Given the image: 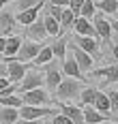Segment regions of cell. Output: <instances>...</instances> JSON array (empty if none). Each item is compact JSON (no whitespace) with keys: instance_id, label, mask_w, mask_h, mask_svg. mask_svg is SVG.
I'll return each mask as SVG.
<instances>
[{"instance_id":"26","label":"cell","mask_w":118,"mask_h":124,"mask_svg":"<svg viewBox=\"0 0 118 124\" xmlns=\"http://www.w3.org/2000/svg\"><path fill=\"white\" fill-rule=\"evenodd\" d=\"M94 96H97V88L94 86H86V88H82V92H79L82 105H92L94 103Z\"/></svg>"},{"instance_id":"43","label":"cell","mask_w":118,"mask_h":124,"mask_svg":"<svg viewBox=\"0 0 118 124\" xmlns=\"http://www.w3.org/2000/svg\"><path fill=\"white\" fill-rule=\"evenodd\" d=\"M4 2H7V0H0V9H2V7H4Z\"/></svg>"},{"instance_id":"46","label":"cell","mask_w":118,"mask_h":124,"mask_svg":"<svg viewBox=\"0 0 118 124\" xmlns=\"http://www.w3.org/2000/svg\"><path fill=\"white\" fill-rule=\"evenodd\" d=\"M116 124H118V120H116Z\"/></svg>"},{"instance_id":"34","label":"cell","mask_w":118,"mask_h":124,"mask_svg":"<svg viewBox=\"0 0 118 124\" xmlns=\"http://www.w3.org/2000/svg\"><path fill=\"white\" fill-rule=\"evenodd\" d=\"M84 4V0H69V9H73L75 13H79V7Z\"/></svg>"},{"instance_id":"1","label":"cell","mask_w":118,"mask_h":124,"mask_svg":"<svg viewBox=\"0 0 118 124\" xmlns=\"http://www.w3.org/2000/svg\"><path fill=\"white\" fill-rule=\"evenodd\" d=\"M79 92H82V81L79 79H73V77H67L62 79L58 88L54 90L56 99L58 101H73V99H79Z\"/></svg>"},{"instance_id":"35","label":"cell","mask_w":118,"mask_h":124,"mask_svg":"<svg viewBox=\"0 0 118 124\" xmlns=\"http://www.w3.org/2000/svg\"><path fill=\"white\" fill-rule=\"evenodd\" d=\"M9 84H13V81H9V77H7V75H4V77H0V92L9 86Z\"/></svg>"},{"instance_id":"2","label":"cell","mask_w":118,"mask_h":124,"mask_svg":"<svg viewBox=\"0 0 118 124\" xmlns=\"http://www.w3.org/2000/svg\"><path fill=\"white\" fill-rule=\"evenodd\" d=\"M54 109L50 107H39V105H22L19 107V120H41V118H47L54 116Z\"/></svg>"},{"instance_id":"22","label":"cell","mask_w":118,"mask_h":124,"mask_svg":"<svg viewBox=\"0 0 118 124\" xmlns=\"http://www.w3.org/2000/svg\"><path fill=\"white\" fill-rule=\"evenodd\" d=\"M50 60H54V51L50 45H45V47H41L39 54L34 56V60H32V64L34 66H43V64H47Z\"/></svg>"},{"instance_id":"36","label":"cell","mask_w":118,"mask_h":124,"mask_svg":"<svg viewBox=\"0 0 118 124\" xmlns=\"http://www.w3.org/2000/svg\"><path fill=\"white\" fill-rule=\"evenodd\" d=\"M4 47H7V37L0 34V54H2V58H4Z\"/></svg>"},{"instance_id":"10","label":"cell","mask_w":118,"mask_h":124,"mask_svg":"<svg viewBox=\"0 0 118 124\" xmlns=\"http://www.w3.org/2000/svg\"><path fill=\"white\" fill-rule=\"evenodd\" d=\"M71 28L75 30V34H79V37H94L97 39V30H94V26H92V19H88V17L77 15Z\"/></svg>"},{"instance_id":"20","label":"cell","mask_w":118,"mask_h":124,"mask_svg":"<svg viewBox=\"0 0 118 124\" xmlns=\"http://www.w3.org/2000/svg\"><path fill=\"white\" fill-rule=\"evenodd\" d=\"M82 113H84V124H99L105 120L103 113H99L92 105H84L82 107Z\"/></svg>"},{"instance_id":"42","label":"cell","mask_w":118,"mask_h":124,"mask_svg":"<svg viewBox=\"0 0 118 124\" xmlns=\"http://www.w3.org/2000/svg\"><path fill=\"white\" fill-rule=\"evenodd\" d=\"M99 124H116V122H110V120H103V122H99Z\"/></svg>"},{"instance_id":"5","label":"cell","mask_w":118,"mask_h":124,"mask_svg":"<svg viewBox=\"0 0 118 124\" xmlns=\"http://www.w3.org/2000/svg\"><path fill=\"white\" fill-rule=\"evenodd\" d=\"M67 49L71 51V56L75 58V62H77V66H79L82 73H90V69L94 66V58H92L90 54H86L84 49H79L77 45H67Z\"/></svg>"},{"instance_id":"15","label":"cell","mask_w":118,"mask_h":124,"mask_svg":"<svg viewBox=\"0 0 118 124\" xmlns=\"http://www.w3.org/2000/svg\"><path fill=\"white\" fill-rule=\"evenodd\" d=\"M94 77H101V86H107V84H116L118 81V66H103V69H94L90 71Z\"/></svg>"},{"instance_id":"25","label":"cell","mask_w":118,"mask_h":124,"mask_svg":"<svg viewBox=\"0 0 118 124\" xmlns=\"http://www.w3.org/2000/svg\"><path fill=\"white\" fill-rule=\"evenodd\" d=\"M75 17H77V13L73 11V9H69V7H65L62 17H60V30H69L73 26V22H75Z\"/></svg>"},{"instance_id":"19","label":"cell","mask_w":118,"mask_h":124,"mask_svg":"<svg viewBox=\"0 0 118 124\" xmlns=\"http://www.w3.org/2000/svg\"><path fill=\"white\" fill-rule=\"evenodd\" d=\"M17 120H19V109L0 105V124H17Z\"/></svg>"},{"instance_id":"40","label":"cell","mask_w":118,"mask_h":124,"mask_svg":"<svg viewBox=\"0 0 118 124\" xmlns=\"http://www.w3.org/2000/svg\"><path fill=\"white\" fill-rule=\"evenodd\" d=\"M7 75V62H0V77Z\"/></svg>"},{"instance_id":"29","label":"cell","mask_w":118,"mask_h":124,"mask_svg":"<svg viewBox=\"0 0 118 124\" xmlns=\"http://www.w3.org/2000/svg\"><path fill=\"white\" fill-rule=\"evenodd\" d=\"M94 13H97V4H94L92 0H84V4L79 7V13H77V15L92 19V15H94Z\"/></svg>"},{"instance_id":"12","label":"cell","mask_w":118,"mask_h":124,"mask_svg":"<svg viewBox=\"0 0 118 124\" xmlns=\"http://www.w3.org/2000/svg\"><path fill=\"white\" fill-rule=\"evenodd\" d=\"M41 7H43V0L41 2H37L34 7H30V9H24V11H17V15H15V22L17 24H22V26H28V24H32L37 17H39V13H41Z\"/></svg>"},{"instance_id":"30","label":"cell","mask_w":118,"mask_h":124,"mask_svg":"<svg viewBox=\"0 0 118 124\" xmlns=\"http://www.w3.org/2000/svg\"><path fill=\"white\" fill-rule=\"evenodd\" d=\"M62 11H65V7H58V4H50V9H47V15H52L56 22H60V17H62Z\"/></svg>"},{"instance_id":"33","label":"cell","mask_w":118,"mask_h":124,"mask_svg":"<svg viewBox=\"0 0 118 124\" xmlns=\"http://www.w3.org/2000/svg\"><path fill=\"white\" fill-rule=\"evenodd\" d=\"M37 2H41V0H17V11H24V9H30V7H34Z\"/></svg>"},{"instance_id":"31","label":"cell","mask_w":118,"mask_h":124,"mask_svg":"<svg viewBox=\"0 0 118 124\" xmlns=\"http://www.w3.org/2000/svg\"><path fill=\"white\" fill-rule=\"evenodd\" d=\"M105 94H107V99H110L112 111H118V92L116 90H110V92H105Z\"/></svg>"},{"instance_id":"27","label":"cell","mask_w":118,"mask_h":124,"mask_svg":"<svg viewBox=\"0 0 118 124\" xmlns=\"http://www.w3.org/2000/svg\"><path fill=\"white\" fill-rule=\"evenodd\" d=\"M94 4H97V9L101 13H107V15H112V13L118 11V0H99Z\"/></svg>"},{"instance_id":"41","label":"cell","mask_w":118,"mask_h":124,"mask_svg":"<svg viewBox=\"0 0 118 124\" xmlns=\"http://www.w3.org/2000/svg\"><path fill=\"white\" fill-rule=\"evenodd\" d=\"M112 56H114V60L118 62V43H114V47H112Z\"/></svg>"},{"instance_id":"23","label":"cell","mask_w":118,"mask_h":124,"mask_svg":"<svg viewBox=\"0 0 118 124\" xmlns=\"http://www.w3.org/2000/svg\"><path fill=\"white\" fill-rule=\"evenodd\" d=\"M15 24H17V22H15V17L11 15V13H7V11L0 13V32H2V37L9 34V32L15 28Z\"/></svg>"},{"instance_id":"13","label":"cell","mask_w":118,"mask_h":124,"mask_svg":"<svg viewBox=\"0 0 118 124\" xmlns=\"http://www.w3.org/2000/svg\"><path fill=\"white\" fill-rule=\"evenodd\" d=\"M62 73L67 75V77H73V79H84V73L79 71V66H77V62H75V58L69 54V49H67V58L62 60Z\"/></svg>"},{"instance_id":"6","label":"cell","mask_w":118,"mask_h":124,"mask_svg":"<svg viewBox=\"0 0 118 124\" xmlns=\"http://www.w3.org/2000/svg\"><path fill=\"white\" fill-rule=\"evenodd\" d=\"M22 101H24V105H39V107H47V105H50V94H47L43 88H34V90L22 92Z\"/></svg>"},{"instance_id":"3","label":"cell","mask_w":118,"mask_h":124,"mask_svg":"<svg viewBox=\"0 0 118 124\" xmlns=\"http://www.w3.org/2000/svg\"><path fill=\"white\" fill-rule=\"evenodd\" d=\"M7 77H9V81H13V84H19V79L26 75V71L30 69L28 66V62H22L17 60V58H7Z\"/></svg>"},{"instance_id":"37","label":"cell","mask_w":118,"mask_h":124,"mask_svg":"<svg viewBox=\"0 0 118 124\" xmlns=\"http://www.w3.org/2000/svg\"><path fill=\"white\" fill-rule=\"evenodd\" d=\"M50 4H58V7H69V0H50Z\"/></svg>"},{"instance_id":"24","label":"cell","mask_w":118,"mask_h":124,"mask_svg":"<svg viewBox=\"0 0 118 124\" xmlns=\"http://www.w3.org/2000/svg\"><path fill=\"white\" fill-rule=\"evenodd\" d=\"M43 24H45V30H47V37H58V34H62L60 22H56L52 15H45V17H43Z\"/></svg>"},{"instance_id":"39","label":"cell","mask_w":118,"mask_h":124,"mask_svg":"<svg viewBox=\"0 0 118 124\" xmlns=\"http://www.w3.org/2000/svg\"><path fill=\"white\" fill-rule=\"evenodd\" d=\"M112 34H116V37H118V19L112 22Z\"/></svg>"},{"instance_id":"21","label":"cell","mask_w":118,"mask_h":124,"mask_svg":"<svg viewBox=\"0 0 118 124\" xmlns=\"http://www.w3.org/2000/svg\"><path fill=\"white\" fill-rule=\"evenodd\" d=\"M67 45H69V43H67V39H62V37H58L56 39V41H54V45H50V47H52V51H54V58H56V60H65L67 58Z\"/></svg>"},{"instance_id":"17","label":"cell","mask_w":118,"mask_h":124,"mask_svg":"<svg viewBox=\"0 0 118 124\" xmlns=\"http://www.w3.org/2000/svg\"><path fill=\"white\" fill-rule=\"evenodd\" d=\"M92 107H94L99 113H103V116H107V113L112 111L110 99H107V94H105V92H101V90H97V96H94V103H92Z\"/></svg>"},{"instance_id":"14","label":"cell","mask_w":118,"mask_h":124,"mask_svg":"<svg viewBox=\"0 0 118 124\" xmlns=\"http://www.w3.org/2000/svg\"><path fill=\"white\" fill-rule=\"evenodd\" d=\"M75 45L79 49H84L86 54H90L92 58L99 56V43H97L94 37H79V34H75Z\"/></svg>"},{"instance_id":"16","label":"cell","mask_w":118,"mask_h":124,"mask_svg":"<svg viewBox=\"0 0 118 124\" xmlns=\"http://www.w3.org/2000/svg\"><path fill=\"white\" fill-rule=\"evenodd\" d=\"M58 105H60V113H65L69 120H73V124H84L82 107H77V105H69V103H58Z\"/></svg>"},{"instance_id":"45","label":"cell","mask_w":118,"mask_h":124,"mask_svg":"<svg viewBox=\"0 0 118 124\" xmlns=\"http://www.w3.org/2000/svg\"><path fill=\"white\" fill-rule=\"evenodd\" d=\"M0 58H2V54H0Z\"/></svg>"},{"instance_id":"11","label":"cell","mask_w":118,"mask_h":124,"mask_svg":"<svg viewBox=\"0 0 118 124\" xmlns=\"http://www.w3.org/2000/svg\"><path fill=\"white\" fill-rule=\"evenodd\" d=\"M26 37L30 41H43V39L47 37V30H45V24H43V17H37L32 24L26 26Z\"/></svg>"},{"instance_id":"9","label":"cell","mask_w":118,"mask_h":124,"mask_svg":"<svg viewBox=\"0 0 118 124\" xmlns=\"http://www.w3.org/2000/svg\"><path fill=\"white\" fill-rule=\"evenodd\" d=\"M43 66H45V75H43V79H45L47 88H50V90H56L58 84L62 81V73L58 71V66H56V62H54V60H50L47 64H43Z\"/></svg>"},{"instance_id":"32","label":"cell","mask_w":118,"mask_h":124,"mask_svg":"<svg viewBox=\"0 0 118 124\" xmlns=\"http://www.w3.org/2000/svg\"><path fill=\"white\" fill-rule=\"evenodd\" d=\"M52 124H73V120H69L65 113H54L52 116Z\"/></svg>"},{"instance_id":"18","label":"cell","mask_w":118,"mask_h":124,"mask_svg":"<svg viewBox=\"0 0 118 124\" xmlns=\"http://www.w3.org/2000/svg\"><path fill=\"white\" fill-rule=\"evenodd\" d=\"M22 47V37L19 34H11L7 37V47H4V58H15L17 51Z\"/></svg>"},{"instance_id":"28","label":"cell","mask_w":118,"mask_h":124,"mask_svg":"<svg viewBox=\"0 0 118 124\" xmlns=\"http://www.w3.org/2000/svg\"><path fill=\"white\" fill-rule=\"evenodd\" d=\"M0 105L19 109V107L24 105V101H22V96H17V94H7V96H0Z\"/></svg>"},{"instance_id":"4","label":"cell","mask_w":118,"mask_h":124,"mask_svg":"<svg viewBox=\"0 0 118 124\" xmlns=\"http://www.w3.org/2000/svg\"><path fill=\"white\" fill-rule=\"evenodd\" d=\"M45 84V79H43V75L39 71H26V75L19 79V84H17V92L22 94V92H28V90H34V88H43Z\"/></svg>"},{"instance_id":"38","label":"cell","mask_w":118,"mask_h":124,"mask_svg":"<svg viewBox=\"0 0 118 124\" xmlns=\"http://www.w3.org/2000/svg\"><path fill=\"white\" fill-rule=\"evenodd\" d=\"M17 124H43L41 120H17Z\"/></svg>"},{"instance_id":"7","label":"cell","mask_w":118,"mask_h":124,"mask_svg":"<svg viewBox=\"0 0 118 124\" xmlns=\"http://www.w3.org/2000/svg\"><path fill=\"white\" fill-rule=\"evenodd\" d=\"M92 26H94L97 37H99V39L110 41V37H112V22L105 19L103 13H94V15H92Z\"/></svg>"},{"instance_id":"8","label":"cell","mask_w":118,"mask_h":124,"mask_svg":"<svg viewBox=\"0 0 118 124\" xmlns=\"http://www.w3.org/2000/svg\"><path fill=\"white\" fill-rule=\"evenodd\" d=\"M41 47L43 45H39V41H22V47H19V51H17L15 58L22 60V62H32Z\"/></svg>"},{"instance_id":"44","label":"cell","mask_w":118,"mask_h":124,"mask_svg":"<svg viewBox=\"0 0 118 124\" xmlns=\"http://www.w3.org/2000/svg\"><path fill=\"white\" fill-rule=\"evenodd\" d=\"M116 84H118V81H116ZM116 92H118V86H116Z\"/></svg>"}]
</instances>
